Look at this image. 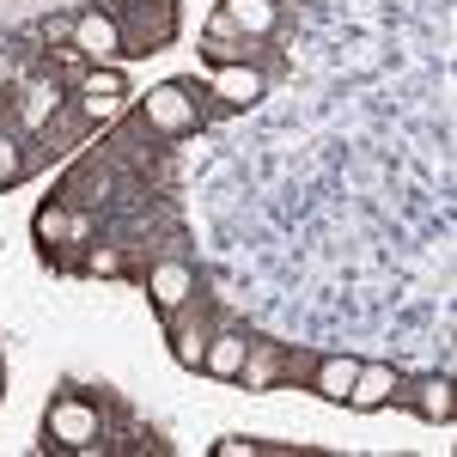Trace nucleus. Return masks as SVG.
Segmentation results:
<instances>
[{
    "mask_svg": "<svg viewBox=\"0 0 457 457\" xmlns=\"http://www.w3.org/2000/svg\"><path fill=\"white\" fill-rule=\"evenodd\" d=\"M396 390H403V372L396 366H366L360 360V372H353V385H348V409L353 415H378V409H390L396 403Z\"/></svg>",
    "mask_w": 457,
    "mask_h": 457,
    "instance_id": "obj_10",
    "label": "nucleus"
},
{
    "mask_svg": "<svg viewBox=\"0 0 457 457\" xmlns=\"http://www.w3.org/2000/svg\"><path fill=\"white\" fill-rule=\"evenodd\" d=\"M245 353H250V336L245 329H232V323H220L208 336V353H202V372L220 378V385H238V372H245Z\"/></svg>",
    "mask_w": 457,
    "mask_h": 457,
    "instance_id": "obj_12",
    "label": "nucleus"
},
{
    "mask_svg": "<svg viewBox=\"0 0 457 457\" xmlns=\"http://www.w3.org/2000/svg\"><path fill=\"white\" fill-rule=\"evenodd\" d=\"M396 403H409L427 427H445L457 415V396H452V378H445V372H433V378H421V385H403Z\"/></svg>",
    "mask_w": 457,
    "mask_h": 457,
    "instance_id": "obj_13",
    "label": "nucleus"
},
{
    "mask_svg": "<svg viewBox=\"0 0 457 457\" xmlns=\"http://www.w3.org/2000/svg\"><path fill=\"white\" fill-rule=\"evenodd\" d=\"M262 452H281L269 439H213V457H262Z\"/></svg>",
    "mask_w": 457,
    "mask_h": 457,
    "instance_id": "obj_17",
    "label": "nucleus"
},
{
    "mask_svg": "<svg viewBox=\"0 0 457 457\" xmlns=\"http://www.w3.org/2000/svg\"><path fill=\"white\" fill-rule=\"evenodd\" d=\"M110 195H116V165H110L104 153H86V159H79V165H73V171L55 183V202H68L73 213L104 208Z\"/></svg>",
    "mask_w": 457,
    "mask_h": 457,
    "instance_id": "obj_6",
    "label": "nucleus"
},
{
    "mask_svg": "<svg viewBox=\"0 0 457 457\" xmlns=\"http://www.w3.org/2000/svg\"><path fill=\"white\" fill-rule=\"evenodd\" d=\"M287 378H305V360H293V348H281V342H250L238 385L245 390H281Z\"/></svg>",
    "mask_w": 457,
    "mask_h": 457,
    "instance_id": "obj_9",
    "label": "nucleus"
},
{
    "mask_svg": "<svg viewBox=\"0 0 457 457\" xmlns=\"http://www.w3.org/2000/svg\"><path fill=\"white\" fill-rule=\"evenodd\" d=\"M110 6H159V0H110Z\"/></svg>",
    "mask_w": 457,
    "mask_h": 457,
    "instance_id": "obj_18",
    "label": "nucleus"
},
{
    "mask_svg": "<svg viewBox=\"0 0 457 457\" xmlns=\"http://www.w3.org/2000/svg\"><path fill=\"white\" fill-rule=\"evenodd\" d=\"M116 25H122V55H153L177 37V0H159V6H110Z\"/></svg>",
    "mask_w": 457,
    "mask_h": 457,
    "instance_id": "obj_3",
    "label": "nucleus"
},
{
    "mask_svg": "<svg viewBox=\"0 0 457 457\" xmlns=\"http://www.w3.org/2000/svg\"><path fill=\"white\" fill-rule=\"evenodd\" d=\"M202 86L195 79H165V86H153V92H141L135 98V116L146 122V135H159V141H183V135H195L202 129Z\"/></svg>",
    "mask_w": 457,
    "mask_h": 457,
    "instance_id": "obj_2",
    "label": "nucleus"
},
{
    "mask_svg": "<svg viewBox=\"0 0 457 457\" xmlns=\"http://www.w3.org/2000/svg\"><path fill=\"white\" fill-rule=\"evenodd\" d=\"M353 372H360V360H353V353H312L299 385L312 390V396H323V403H348Z\"/></svg>",
    "mask_w": 457,
    "mask_h": 457,
    "instance_id": "obj_11",
    "label": "nucleus"
},
{
    "mask_svg": "<svg viewBox=\"0 0 457 457\" xmlns=\"http://www.w3.org/2000/svg\"><path fill=\"white\" fill-rule=\"evenodd\" d=\"M202 293V275H195V262H183V256H159L153 269H146V299H153V312L171 317L177 305H189Z\"/></svg>",
    "mask_w": 457,
    "mask_h": 457,
    "instance_id": "obj_7",
    "label": "nucleus"
},
{
    "mask_svg": "<svg viewBox=\"0 0 457 457\" xmlns=\"http://www.w3.org/2000/svg\"><path fill=\"white\" fill-rule=\"evenodd\" d=\"M25 171H31V153H25V141H19L12 129H0V189L25 183Z\"/></svg>",
    "mask_w": 457,
    "mask_h": 457,
    "instance_id": "obj_16",
    "label": "nucleus"
},
{
    "mask_svg": "<svg viewBox=\"0 0 457 457\" xmlns=\"http://www.w3.org/2000/svg\"><path fill=\"white\" fill-rule=\"evenodd\" d=\"M129 98H135V92H129L122 68H86V79L73 86V116L98 129V122H116V116L129 110Z\"/></svg>",
    "mask_w": 457,
    "mask_h": 457,
    "instance_id": "obj_5",
    "label": "nucleus"
},
{
    "mask_svg": "<svg viewBox=\"0 0 457 457\" xmlns=\"http://www.w3.org/2000/svg\"><path fill=\"white\" fill-rule=\"evenodd\" d=\"M73 269L92 275V281H116V275H129V256H122V245H98V250H86Z\"/></svg>",
    "mask_w": 457,
    "mask_h": 457,
    "instance_id": "obj_15",
    "label": "nucleus"
},
{
    "mask_svg": "<svg viewBox=\"0 0 457 457\" xmlns=\"http://www.w3.org/2000/svg\"><path fill=\"white\" fill-rule=\"evenodd\" d=\"M220 12H226V25L238 37H250V43L281 31V0H220Z\"/></svg>",
    "mask_w": 457,
    "mask_h": 457,
    "instance_id": "obj_14",
    "label": "nucleus"
},
{
    "mask_svg": "<svg viewBox=\"0 0 457 457\" xmlns=\"http://www.w3.org/2000/svg\"><path fill=\"white\" fill-rule=\"evenodd\" d=\"M110 427L104 409L86 403L79 390H62L49 409H43V452H62V457H86V452H104Z\"/></svg>",
    "mask_w": 457,
    "mask_h": 457,
    "instance_id": "obj_1",
    "label": "nucleus"
},
{
    "mask_svg": "<svg viewBox=\"0 0 457 457\" xmlns=\"http://www.w3.org/2000/svg\"><path fill=\"white\" fill-rule=\"evenodd\" d=\"M68 43L92 62V68H116V62H129V55H122V25H116L110 6H86V12H73V19H68Z\"/></svg>",
    "mask_w": 457,
    "mask_h": 457,
    "instance_id": "obj_4",
    "label": "nucleus"
},
{
    "mask_svg": "<svg viewBox=\"0 0 457 457\" xmlns=\"http://www.w3.org/2000/svg\"><path fill=\"white\" fill-rule=\"evenodd\" d=\"M202 92H208L220 110H256V104H262V92H269V79H262L256 62H226V68L208 73Z\"/></svg>",
    "mask_w": 457,
    "mask_h": 457,
    "instance_id": "obj_8",
    "label": "nucleus"
}]
</instances>
